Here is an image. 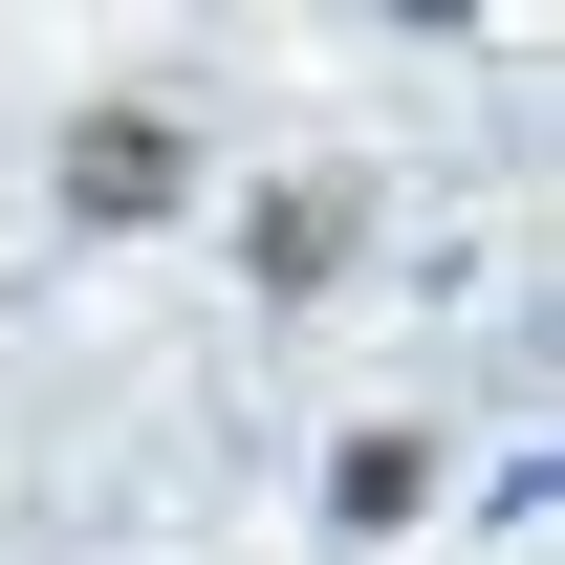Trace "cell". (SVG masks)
<instances>
[{"label": "cell", "mask_w": 565, "mask_h": 565, "mask_svg": "<svg viewBox=\"0 0 565 565\" xmlns=\"http://www.w3.org/2000/svg\"><path fill=\"white\" fill-rule=\"evenodd\" d=\"M305 500H327V544H414V522H435V435L414 414H349Z\"/></svg>", "instance_id": "obj_3"}, {"label": "cell", "mask_w": 565, "mask_h": 565, "mask_svg": "<svg viewBox=\"0 0 565 565\" xmlns=\"http://www.w3.org/2000/svg\"><path fill=\"white\" fill-rule=\"evenodd\" d=\"M349 262H370V196H349V174H262V196H239V282H262V305H327Z\"/></svg>", "instance_id": "obj_2"}, {"label": "cell", "mask_w": 565, "mask_h": 565, "mask_svg": "<svg viewBox=\"0 0 565 565\" xmlns=\"http://www.w3.org/2000/svg\"><path fill=\"white\" fill-rule=\"evenodd\" d=\"M44 217H66V239H152V217H196V109H152V87L66 109V152H44Z\"/></svg>", "instance_id": "obj_1"}]
</instances>
